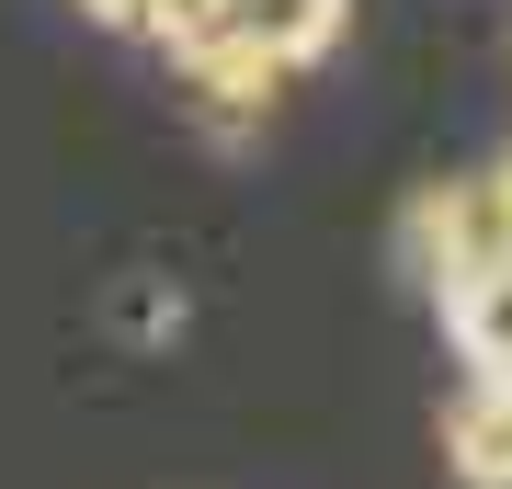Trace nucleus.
<instances>
[{"label":"nucleus","instance_id":"f257e3e1","mask_svg":"<svg viewBox=\"0 0 512 489\" xmlns=\"http://www.w3.org/2000/svg\"><path fill=\"white\" fill-rule=\"evenodd\" d=\"M399 239H410V273L433 296H456L478 262H501L512 239H501V217H490V182H433V194L399 217Z\"/></svg>","mask_w":512,"mask_h":489},{"label":"nucleus","instance_id":"f03ea898","mask_svg":"<svg viewBox=\"0 0 512 489\" xmlns=\"http://www.w3.org/2000/svg\"><path fill=\"white\" fill-rule=\"evenodd\" d=\"M183 91H194V114L217 137H251L262 114H274V91H285V69L262 46H239V35H217V46H194L183 57Z\"/></svg>","mask_w":512,"mask_h":489},{"label":"nucleus","instance_id":"7ed1b4c3","mask_svg":"<svg viewBox=\"0 0 512 489\" xmlns=\"http://www.w3.org/2000/svg\"><path fill=\"white\" fill-rule=\"evenodd\" d=\"M228 35L262 46L274 69H319V57L353 35V0H228Z\"/></svg>","mask_w":512,"mask_h":489},{"label":"nucleus","instance_id":"20e7f679","mask_svg":"<svg viewBox=\"0 0 512 489\" xmlns=\"http://www.w3.org/2000/svg\"><path fill=\"white\" fill-rule=\"evenodd\" d=\"M444 455H456L467 489H512V364L501 376H467L456 421H444Z\"/></svg>","mask_w":512,"mask_h":489},{"label":"nucleus","instance_id":"39448f33","mask_svg":"<svg viewBox=\"0 0 512 489\" xmlns=\"http://www.w3.org/2000/svg\"><path fill=\"white\" fill-rule=\"evenodd\" d=\"M444 342H456L478 376H501V364H512V251H501V262H478L467 285L444 296Z\"/></svg>","mask_w":512,"mask_h":489},{"label":"nucleus","instance_id":"423d86ee","mask_svg":"<svg viewBox=\"0 0 512 489\" xmlns=\"http://www.w3.org/2000/svg\"><path fill=\"white\" fill-rule=\"evenodd\" d=\"M137 35H148V46H171V57H194V46H217V35H228V0H148Z\"/></svg>","mask_w":512,"mask_h":489},{"label":"nucleus","instance_id":"0eeeda50","mask_svg":"<svg viewBox=\"0 0 512 489\" xmlns=\"http://www.w3.org/2000/svg\"><path fill=\"white\" fill-rule=\"evenodd\" d=\"M478 182H490V217H501V239H512V148H501V160L478 171Z\"/></svg>","mask_w":512,"mask_h":489},{"label":"nucleus","instance_id":"6e6552de","mask_svg":"<svg viewBox=\"0 0 512 489\" xmlns=\"http://www.w3.org/2000/svg\"><path fill=\"white\" fill-rule=\"evenodd\" d=\"M80 12H92V23H114V35H137V12H148V0H80Z\"/></svg>","mask_w":512,"mask_h":489}]
</instances>
